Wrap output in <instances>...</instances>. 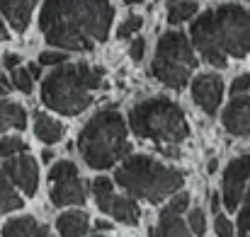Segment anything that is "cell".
Returning <instances> with one entry per match:
<instances>
[{
  "label": "cell",
  "instance_id": "6da1fadb",
  "mask_svg": "<svg viewBox=\"0 0 250 237\" xmlns=\"http://www.w3.org/2000/svg\"><path fill=\"white\" fill-rule=\"evenodd\" d=\"M114 19L109 0H46L39 29L46 44L63 51H90L104 41Z\"/></svg>",
  "mask_w": 250,
  "mask_h": 237
},
{
  "label": "cell",
  "instance_id": "7a4b0ae2",
  "mask_svg": "<svg viewBox=\"0 0 250 237\" xmlns=\"http://www.w3.org/2000/svg\"><path fill=\"white\" fill-rule=\"evenodd\" d=\"M189 36L207 63L226 68L229 58L250 56V10L231 2L211 7L194 19Z\"/></svg>",
  "mask_w": 250,
  "mask_h": 237
},
{
  "label": "cell",
  "instance_id": "3957f363",
  "mask_svg": "<svg viewBox=\"0 0 250 237\" xmlns=\"http://www.w3.org/2000/svg\"><path fill=\"white\" fill-rule=\"evenodd\" d=\"M102 85V71L87 63H61L42 82V102L66 116L85 111L92 102V90Z\"/></svg>",
  "mask_w": 250,
  "mask_h": 237
},
{
  "label": "cell",
  "instance_id": "277c9868",
  "mask_svg": "<svg viewBox=\"0 0 250 237\" xmlns=\"http://www.w3.org/2000/svg\"><path fill=\"white\" fill-rule=\"evenodd\" d=\"M78 150L92 169H107L117 160L126 158L131 146L126 141V124L119 116V111H97L78 136Z\"/></svg>",
  "mask_w": 250,
  "mask_h": 237
},
{
  "label": "cell",
  "instance_id": "5b68a950",
  "mask_svg": "<svg viewBox=\"0 0 250 237\" xmlns=\"http://www.w3.org/2000/svg\"><path fill=\"white\" fill-rule=\"evenodd\" d=\"M114 182L136 199L161 203L185 184V174L175 167L156 162L153 158L134 155V158L124 160V164L117 169Z\"/></svg>",
  "mask_w": 250,
  "mask_h": 237
},
{
  "label": "cell",
  "instance_id": "8992f818",
  "mask_svg": "<svg viewBox=\"0 0 250 237\" xmlns=\"http://www.w3.org/2000/svg\"><path fill=\"white\" fill-rule=\"evenodd\" d=\"M131 131L139 138L161 143V146H180L189 136V126L185 119V111L166 97H153L146 102H139L129 111Z\"/></svg>",
  "mask_w": 250,
  "mask_h": 237
},
{
  "label": "cell",
  "instance_id": "52a82bcc",
  "mask_svg": "<svg viewBox=\"0 0 250 237\" xmlns=\"http://www.w3.org/2000/svg\"><path fill=\"white\" fill-rule=\"evenodd\" d=\"M194 68H197V58L187 36L182 32H166L158 39L151 73L167 87L182 90L189 82Z\"/></svg>",
  "mask_w": 250,
  "mask_h": 237
},
{
  "label": "cell",
  "instance_id": "ba28073f",
  "mask_svg": "<svg viewBox=\"0 0 250 237\" xmlns=\"http://www.w3.org/2000/svg\"><path fill=\"white\" fill-rule=\"evenodd\" d=\"M250 182V155L243 158H236L229 167H226V174H224V191H221V199L226 203L229 211H236L246 196V186Z\"/></svg>",
  "mask_w": 250,
  "mask_h": 237
},
{
  "label": "cell",
  "instance_id": "9c48e42d",
  "mask_svg": "<svg viewBox=\"0 0 250 237\" xmlns=\"http://www.w3.org/2000/svg\"><path fill=\"white\" fill-rule=\"evenodd\" d=\"M5 174L12 179L15 186L22 189L24 196H34L39 186V164L32 155H12L2 164Z\"/></svg>",
  "mask_w": 250,
  "mask_h": 237
},
{
  "label": "cell",
  "instance_id": "30bf717a",
  "mask_svg": "<svg viewBox=\"0 0 250 237\" xmlns=\"http://www.w3.org/2000/svg\"><path fill=\"white\" fill-rule=\"evenodd\" d=\"M192 97L194 102L202 107L204 114L214 116L219 104H221V97H224V80L214 73H204L192 82Z\"/></svg>",
  "mask_w": 250,
  "mask_h": 237
},
{
  "label": "cell",
  "instance_id": "8fae6325",
  "mask_svg": "<svg viewBox=\"0 0 250 237\" xmlns=\"http://www.w3.org/2000/svg\"><path fill=\"white\" fill-rule=\"evenodd\" d=\"M224 128L231 136H250V97L233 94V102L224 111Z\"/></svg>",
  "mask_w": 250,
  "mask_h": 237
},
{
  "label": "cell",
  "instance_id": "7c38bea8",
  "mask_svg": "<svg viewBox=\"0 0 250 237\" xmlns=\"http://www.w3.org/2000/svg\"><path fill=\"white\" fill-rule=\"evenodd\" d=\"M85 196H87V189L78 174L68 177V179L51 182V203L59 208L61 206H83Z\"/></svg>",
  "mask_w": 250,
  "mask_h": 237
},
{
  "label": "cell",
  "instance_id": "4fadbf2b",
  "mask_svg": "<svg viewBox=\"0 0 250 237\" xmlns=\"http://www.w3.org/2000/svg\"><path fill=\"white\" fill-rule=\"evenodd\" d=\"M37 2L39 0H0V10L15 32H24Z\"/></svg>",
  "mask_w": 250,
  "mask_h": 237
},
{
  "label": "cell",
  "instance_id": "5bb4252c",
  "mask_svg": "<svg viewBox=\"0 0 250 237\" xmlns=\"http://www.w3.org/2000/svg\"><path fill=\"white\" fill-rule=\"evenodd\" d=\"M56 225H59L61 237H85L87 230H90V220H87V216H85L83 211H68V213H63L56 220Z\"/></svg>",
  "mask_w": 250,
  "mask_h": 237
},
{
  "label": "cell",
  "instance_id": "9a60e30c",
  "mask_svg": "<svg viewBox=\"0 0 250 237\" xmlns=\"http://www.w3.org/2000/svg\"><path fill=\"white\" fill-rule=\"evenodd\" d=\"M24 126H27V111L15 102H2V94H0V133L7 128L22 131Z\"/></svg>",
  "mask_w": 250,
  "mask_h": 237
},
{
  "label": "cell",
  "instance_id": "2e32d148",
  "mask_svg": "<svg viewBox=\"0 0 250 237\" xmlns=\"http://www.w3.org/2000/svg\"><path fill=\"white\" fill-rule=\"evenodd\" d=\"M34 133L37 138H42L44 143H59L66 133L63 124H59L56 119L46 116V114H37L34 116Z\"/></svg>",
  "mask_w": 250,
  "mask_h": 237
},
{
  "label": "cell",
  "instance_id": "e0dca14e",
  "mask_svg": "<svg viewBox=\"0 0 250 237\" xmlns=\"http://www.w3.org/2000/svg\"><path fill=\"white\" fill-rule=\"evenodd\" d=\"M156 237H192L187 225L182 223L180 213H172L163 208L161 218H158V228H156Z\"/></svg>",
  "mask_w": 250,
  "mask_h": 237
},
{
  "label": "cell",
  "instance_id": "ac0fdd59",
  "mask_svg": "<svg viewBox=\"0 0 250 237\" xmlns=\"http://www.w3.org/2000/svg\"><path fill=\"white\" fill-rule=\"evenodd\" d=\"M109 216H114L119 223L124 225H139V218H141V208L134 199H126V196H117Z\"/></svg>",
  "mask_w": 250,
  "mask_h": 237
},
{
  "label": "cell",
  "instance_id": "d6986e66",
  "mask_svg": "<svg viewBox=\"0 0 250 237\" xmlns=\"http://www.w3.org/2000/svg\"><path fill=\"white\" fill-rule=\"evenodd\" d=\"M7 179L10 177L5 174V169H0V216L2 213H10V211H17L24 203V199L15 191V186Z\"/></svg>",
  "mask_w": 250,
  "mask_h": 237
},
{
  "label": "cell",
  "instance_id": "ffe728a7",
  "mask_svg": "<svg viewBox=\"0 0 250 237\" xmlns=\"http://www.w3.org/2000/svg\"><path fill=\"white\" fill-rule=\"evenodd\" d=\"M92 194H95V203L102 213H109L114 201H117V194H114V186H112V179H95L92 182Z\"/></svg>",
  "mask_w": 250,
  "mask_h": 237
},
{
  "label": "cell",
  "instance_id": "44dd1931",
  "mask_svg": "<svg viewBox=\"0 0 250 237\" xmlns=\"http://www.w3.org/2000/svg\"><path fill=\"white\" fill-rule=\"evenodd\" d=\"M37 220L32 216H24V218H15L10 220L5 228H2V237H34L37 233Z\"/></svg>",
  "mask_w": 250,
  "mask_h": 237
},
{
  "label": "cell",
  "instance_id": "7402d4cb",
  "mask_svg": "<svg viewBox=\"0 0 250 237\" xmlns=\"http://www.w3.org/2000/svg\"><path fill=\"white\" fill-rule=\"evenodd\" d=\"M197 15V2L192 0H177L167 5V22L170 24H182Z\"/></svg>",
  "mask_w": 250,
  "mask_h": 237
},
{
  "label": "cell",
  "instance_id": "603a6c76",
  "mask_svg": "<svg viewBox=\"0 0 250 237\" xmlns=\"http://www.w3.org/2000/svg\"><path fill=\"white\" fill-rule=\"evenodd\" d=\"M76 174H78V167H76L73 162H68V160H61L59 164H54V167H51V172H49V179H51V182H59V179L76 177Z\"/></svg>",
  "mask_w": 250,
  "mask_h": 237
},
{
  "label": "cell",
  "instance_id": "cb8c5ba5",
  "mask_svg": "<svg viewBox=\"0 0 250 237\" xmlns=\"http://www.w3.org/2000/svg\"><path fill=\"white\" fill-rule=\"evenodd\" d=\"M24 150V141L17 138V136H10V138H0V158H12L17 153Z\"/></svg>",
  "mask_w": 250,
  "mask_h": 237
},
{
  "label": "cell",
  "instance_id": "d4e9b609",
  "mask_svg": "<svg viewBox=\"0 0 250 237\" xmlns=\"http://www.w3.org/2000/svg\"><path fill=\"white\" fill-rule=\"evenodd\" d=\"M238 237H250V186H248V194L243 199V208L238 213Z\"/></svg>",
  "mask_w": 250,
  "mask_h": 237
},
{
  "label": "cell",
  "instance_id": "484cf974",
  "mask_svg": "<svg viewBox=\"0 0 250 237\" xmlns=\"http://www.w3.org/2000/svg\"><path fill=\"white\" fill-rule=\"evenodd\" d=\"M32 80H34L32 78V73H29V71H24V68H20V66L12 71V82H15V87H17L20 92H24V94H29V92H32V87H34V85H32Z\"/></svg>",
  "mask_w": 250,
  "mask_h": 237
},
{
  "label": "cell",
  "instance_id": "4316f807",
  "mask_svg": "<svg viewBox=\"0 0 250 237\" xmlns=\"http://www.w3.org/2000/svg\"><path fill=\"white\" fill-rule=\"evenodd\" d=\"M141 27H144V19H141L139 15H131V17H126V19L119 24V29H117V36H119V39H126V36L136 34Z\"/></svg>",
  "mask_w": 250,
  "mask_h": 237
},
{
  "label": "cell",
  "instance_id": "83f0119b",
  "mask_svg": "<svg viewBox=\"0 0 250 237\" xmlns=\"http://www.w3.org/2000/svg\"><path fill=\"white\" fill-rule=\"evenodd\" d=\"M187 220H189V228H192V233L197 237H202L207 233V218H204V211L202 208H192Z\"/></svg>",
  "mask_w": 250,
  "mask_h": 237
},
{
  "label": "cell",
  "instance_id": "f1b7e54d",
  "mask_svg": "<svg viewBox=\"0 0 250 237\" xmlns=\"http://www.w3.org/2000/svg\"><path fill=\"white\" fill-rule=\"evenodd\" d=\"M68 61V54L61 49V51H44L42 56H39V63L42 66H61V63H66Z\"/></svg>",
  "mask_w": 250,
  "mask_h": 237
},
{
  "label": "cell",
  "instance_id": "f546056e",
  "mask_svg": "<svg viewBox=\"0 0 250 237\" xmlns=\"http://www.w3.org/2000/svg\"><path fill=\"white\" fill-rule=\"evenodd\" d=\"M187 206H189V196H187L185 191H175L166 208L172 211V213H182V211H187Z\"/></svg>",
  "mask_w": 250,
  "mask_h": 237
},
{
  "label": "cell",
  "instance_id": "4dcf8cb0",
  "mask_svg": "<svg viewBox=\"0 0 250 237\" xmlns=\"http://www.w3.org/2000/svg\"><path fill=\"white\" fill-rule=\"evenodd\" d=\"M214 228H216V235L219 237H233V233H236V228L231 225V220H229L226 216H221V213H216Z\"/></svg>",
  "mask_w": 250,
  "mask_h": 237
},
{
  "label": "cell",
  "instance_id": "1f68e13d",
  "mask_svg": "<svg viewBox=\"0 0 250 237\" xmlns=\"http://www.w3.org/2000/svg\"><path fill=\"white\" fill-rule=\"evenodd\" d=\"M144 54H146V41L139 36V39H134V41H131V46H129V56H131L134 61H141V58H144Z\"/></svg>",
  "mask_w": 250,
  "mask_h": 237
},
{
  "label": "cell",
  "instance_id": "d6a6232c",
  "mask_svg": "<svg viewBox=\"0 0 250 237\" xmlns=\"http://www.w3.org/2000/svg\"><path fill=\"white\" fill-rule=\"evenodd\" d=\"M248 87H250V73H246V75H238V78L233 80L231 92H233V94H243Z\"/></svg>",
  "mask_w": 250,
  "mask_h": 237
},
{
  "label": "cell",
  "instance_id": "836d02e7",
  "mask_svg": "<svg viewBox=\"0 0 250 237\" xmlns=\"http://www.w3.org/2000/svg\"><path fill=\"white\" fill-rule=\"evenodd\" d=\"M20 63H22V61H20V56H17V54H7V56L2 58V66H5L7 71H15Z\"/></svg>",
  "mask_w": 250,
  "mask_h": 237
},
{
  "label": "cell",
  "instance_id": "e575fe53",
  "mask_svg": "<svg viewBox=\"0 0 250 237\" xmlns=\"http://www.w3.org/2000/svg\"><path fill=\"white\" fill-rule=\"evenodd\" d=\"M29 73H32V78H39L42 75V63H32L29 66Z\"/></svg>",
  "mask_w": 250,
  "mask_h": 237
},
{
  "label": "cell",
  "instance_id": "d590c367",
  "mask_svg": "<svg viewBox=\"0 0 250 237\" xmlns=\"http://www.w3.org/2000/svg\"><path fill=\"white\" fill-rule=\"evenodd\" d=\"M219 206H221V196H219V194H214V196H211V211H214V213H219Z\"/></svg>",
  "mask_w": 250,
  "mask_h": 237
},
{
  "label": "cell",
  "instance_id": "8d00e7d4",
  "mask_svg": "<svg viewBox=\"0 0 250 237\" xmlns=\"http://www.w3.org/2000/svg\"><path fill=\"white\" fill-rule=\"evenodd\" d=\"M34 237H51V233H49V228H46V225H39V228H37V233H34Z\"/></svg>",
  "mask_w": 250,
  "mask_h": 237
},
{
  "label": "cell",
  "instance_id": "74e56055",
  "mask_svg": "<svg viewBox=\"0 0 250 237\" xmlns=\"http://www.w3.org/2000/svg\"><path fill=\"white\" fill-rule=\"evenodd\" d=\"M95 228H97V233H107V230H112V225H109V223H104V220H97V225H95Z\"/></svg>",
  "mask_w": 250,
  "mask_h": 237
},
{
  "label": "cell",
  "instance_id": "f35d334b",
  "mask_svg": "<svg viewBox=\"0 0 250 237\" xmlns=\"http://www.w3.org/2000/svg\"><path fill=\"white\" fill-rule=\"evenodd\" d=\"M7 39H10V34H7V29L2 24V17H0V41H7Z\"/></svg>",
  "mask_w": 250,
  "mask_h": 237
},
{
  "label": "cell",
  "instance_id": "ab89813d",
  "mask_svg": "<svg viewBox=\"0 0 250 237\" xmlns=\"http://www.w3.org/2000/svg\"><path fill=\"white\" fill-rule=\"evenodd\" d=\"M126 5H139V2H144V0H124Z\"/></svg>",
  "mask_w": 250,
  "mask_h": 237
},
{
  "label": "cell",
  "instance_id": "60d3db41",
  "mask_svg": "<svg viewBox=\"0 0 250 237\" xmlns=\"http://www.w3.org/2000/svg\"><path fill=\"white\" fill-rule=\"evenodd\" d=\"M170 2H177V0H167V5H170Z\"/></svg>",
  "mask_w": 250,
  "mask_h": 237
},
{
  "label": "cell",
  "instance_id": "b9f144b4",
  "mask_svg": "<svg viewBox=\"0 0 250 237\" xmlns=\"http://www.w3.org/2000/svg\"><path fill=\"white\" fill-rule=\"evenodd\" d=\"M248 2H250V0H248Z\"/></svg>",
  "mask_w": 250,
  "mask_h": 237
},
{
  "label": "cell",
  "instance_id": "7bdbcfd3",
  "mask_svg": "<svg viewBox=\"0 0 250 237\" xmlns=\"http://www.w3.org/2000/svg\"><path fill=\"white\" fill-rule=\"evenodd\" d=\"M97 237H100V235H97Z\"/></svg>",
  "mask_w": 250,
  "mask_h": 237
}]
</instances>
